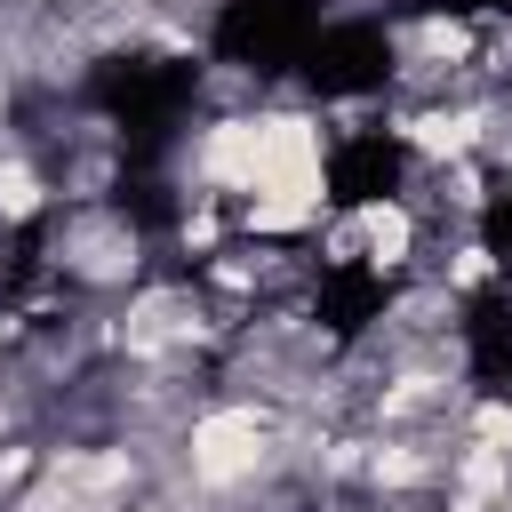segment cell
Returning <instances> with one entry per match:
<instances>
[{
    "mask_svg": "<svg viewBox=\"0 0 512 512\" xmlns=\"http://www.w3.org/2000/svg\"><path fill=\"white\" fill-rule=\"evenodd\" d=\"M144 264H152V240H144V224H128L112 200L64 208V216L48 224V240H40V272H48L56 288L88 296V304H120L136 280H152Z\"/></svg>",
    "mask_w": 512,
    "mask_h": 512,
    "instance_id": "6da1fadb",
    "label": "cell"
},
{
    "mask_svg": "<svg viewBox=\"0 0 512 512\" xmlns=\"http://www.w3.org/2000/svg\"><path fill=\"white\" fill-rule=\"evenodd\" d=\"M424 272H432V280H440V288H448V296L464 304V296H480V288H488V280H496L504 264H496V248H488V240H480V232L464 224V232H448L440 264H424Z\"/></svg>",
    "mask_w": 512,
    "mask_h": 512,
    "instance_id": "277c9868",
    "label": "cell"
},
{
    "mask_svg": "<svg viewBox=\"0 0 512 512\" xmlns=\"http://www.w3.org/2000/svg\"><path fill=\"white\" fill-rule=\"evenodd\" d=\"M448 432L456 440H480V448H512V392H472Z\"/></svg>",
    "mask_w": 512,
    "mask_h": 512,
    "instance_id": "5b68a950",
    "label": "cell"
},
{
    "mask_svg": "<svg viewBox=\"0 0 512 512\" xmlns=\"http://www.w3.org/2000/svg\"><path fill=\"white\" fill-rule=\"evenodd\" d=\"M352 224H360V264L376 280H416L424 272V208L408 192H368L352 200Z\"/></svg>",
    "mask_w": 512,
    "mask_h": 512,
    "instance_id": "7a4b0ae2",
    "label": "cell"
},
{
    "mask_svg": "<svg viewBox=\"0 0 512 512\" xmlns=\"http://www.w3.org/2000/svg\"><path fill=\"white\" fill-rule=\"evenodd\" d=\"M232 208L224 200H208V192H176V224H168V248L176 256H192V264H208V256H224L232 248Z\"/></svg>",
    "mask_w": 512,
    "mask_h": 512,
    "instance_id": "3957f363",
    "label": "cell"
},
{
    "mask_svg": "<svg viewBox=\"0 0 512 512\" xmlns=\"http://www.w3.org/2000/svg\"><path fill=\"white\" fill-rule=\"evenodd\" d=\"M16 432H32V400L16 384H0V440H16Z\"/></svg>",
    "mask_w": 512,
    "mask_h": 512,
    "instance_id": "8992f818",
    "label": "cell"
}]
</instances>
